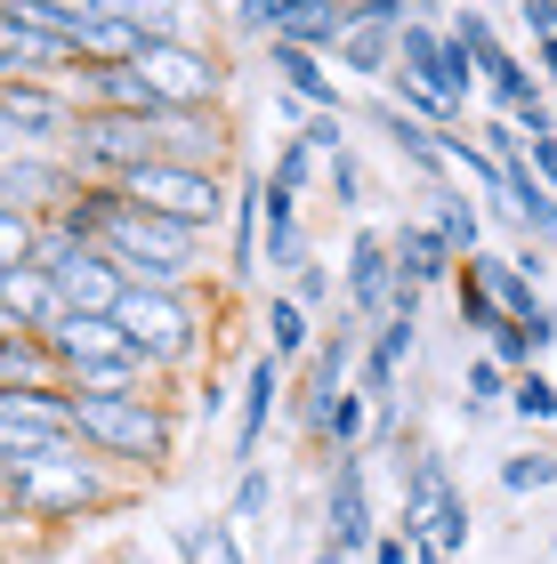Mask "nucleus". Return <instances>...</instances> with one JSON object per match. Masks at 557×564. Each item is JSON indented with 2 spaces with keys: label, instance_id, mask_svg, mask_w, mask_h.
Wrapping results in <instances>:
<instances>
[{
  "label": "nucleus",
  "instance_id": "obj_1",
  "mask_svg": "<svg viewBox=\"0 0 557 564\" xmlns=\"http://www.w3.org/2000/svg\"><path fill=\"white\" fill-rule=\"evenodd\" d=\"M97 250L146 282V291H194L202 267H211V235L202 226H179V218H154V210H138L130 194H121V210L97 226Z\"/></svg>",
  "mask_w": 557,
  "mask_h": 564
},
{
  "label": "nucleus",
  "instance_id": "obj_2",
  "mask_svg": "<svg viewBox=\"0 0 557 564\" xmlns=\"http://www.w3.org/2000/svg\"><path fill=\"white\" fill-rule=\"evenodd\" d=\"M73 435L97 459H121V468H146V476H162L179 459L170 395H73Z\"/></svg>",
  "mask_w": 557,
  "mask_h": 564
},
{
  "label": "nucleus",
  "instance_id": "obj_3",
  "mask_svg": "<svg viewBox=\"0 0 557 564\" xmlns=\"http://www.w3.org/2000/svg\"><path fill=\"white\" fill-rule=\"evenodd\" d=\"M114 323L130 330L138 364L154 379H179L194 371L202 355H211V315H202V282L194 291H146V282H130V299L114 306Z\"/></svg>",
  "mask_w": 557,
  "mask_h": 564
},
{
  "label": "nucleus",
  "instance_id": "obj_4",
  "mask_svg": "<svg viewBox=\"0 0 557 564\" xmlns=\"http://www.w3.org/2000/svg\"><path fill=\"white\" fill-rule=\"evenodd\" d=\"M106 468H114V459H97L89 444H57V452H41L33 468L0 476V492H9L17 517H33V524H65V517H89V508H106V500H114Z\"/></svg>",
  "mask_w": 557,
  "mask_h": 564
},
{
  "label": "nucleus",
  "instance_id": "obj_5",
  "mask_svg": "<svg viewBox=\"0 0 557 564\" xmlns=\"http://www.w3.org/2000/svg\"><path fill=\"white\" fill-rule=\"evenodd\" d=\"M396 476H404V517H396V532H413L420 549L461 556L469 549V500H461V484H452L444 452H396Z\"/></svg>",
  "mask_w": 557,
  "mask_h": 564
},
{
  "label": "nucleus",
  "instance_id": "obj_6",
  "mask_svg": "<svg viewBox=\"0 0 557 564\" xmlns=\"http://www.w3.org/2000/svg\"><path fill=\"white\" fill-rule=\"evenodd\" d=\"M138 73L154 82V97L170 113H218L226 89H235V65H226L218 41H146Z\"/></svg>",
  "mask_w": 557,
  "mask_h": 564
},
{
  "label": "nucleus",
  "instance_id": "obj_7",
  "mask_svg": "<svg viewBox=\"0 0 557 564\" xmlns=\"http://www.w3.org/2000/svg\"><path fill=\"white\" fill-rule=\"evenodd\" d=\"M65 162L82 170V186H121L130 170L162 162V138H154V121H146V113H97V106H82Z\"/></svg>",
  "mask_w": 557,
  "mask_h": 564
},
{
  "label": "nucleus",
  "instance_id": "obj_8",
  "mask_svg": "<svg viewBox=\"0 0 557 564\" xmlns=\"http://www.w3.org/2000/svg\"><path fill=\"white\" fill-rule=\"evenodd\" d=\"M121 194L138 202V210H154V218H179V226H226V210H235V177H218V170H186V162H146L121 177Z\"/></svg>",
  "mask_w": 557,
  "mask_h": 564
},
{
  "label": "nucleus",
  "instance_id": "obj_9",
  "mask_svg": "<svg viewBox=\"0 0 557 564\" xmlns=\"http://www.w3.org/2000/svg\"><path fill=\"white\" fill-rule=\"evenodd\" d=\"M33 267H49V274H57V291H65V306H73V315H114V306L130 299V274H121V267H114V259H106V250H97L89 235H73V226H57V218L41 226Z\"/></svg>",
  "mask_w": 557,
  "mask_h": 564
},
{
  "label": "nucleus",
  "instance_id": "obj_10",
  "mask_svg": "<svg viewBox=\"0 0 557 564\" xmlns=\"http://www.w3.org/2000/svg\"><path fill=\"white\" fill-rule=\"evenodd\" d=\"M57 444H82V435H73V395H65V388L0 395V476L33 468V459L57 452Z\"/></svg>",
  "mask_w": 557,
  "mask_h": 564
},
{
  "label": "nucleus",
  "instance_id": "obj_11",
  "mask_svg": "<svg viewBox=\"0 0 557 564\" xmlns=\"http://www.w3.org/2000/svg\"><path fill=\"white\" fill-rule=\"evenodd\" d=\"M82 106L57 82H9L0 89V153H65Z\"/></svg>",
  "mask_w": 557,
  "mask_h": 564
},
{
  "label": "nucleus",
  "instance_id": "obj_12",
  "mask_svg": "<svg viewBox=\"0 0 557 564\" xmlns=\"http://www.w3.org/2000/svg\"><path fill=\"white\" fill-rule=\"evenodd\" d=\"M73 194H82V170L65 162V153H0V202L24 218H65Z\"/></svg>",
  "mask_w": 557,
  "mask_h": 564
},
{
  "label": "nucleus",
  "instance_id": "obj_13",
  "mask_svg": "<svg viewBox=\"0 0 557 564\" xmlns=\"http://www.w3.org/2000/svg\"><path fill=\"white\" fill-rule=\"evenodd\" d=\"M372 452H332V484H323V541H340L347 556H372L379 517H372Z\"/></svg>",
  "mask_w": 557,
  "mask_h": 564
},
{
  "label": "nucleus",
  "instance_id": "obj_14",
  "mask_svg": "<svg viewBox=\"0 0 557 564\" xmlns=\"http://www.w3.org/2000/svg\"><path fill=\"white\" fill-rule=\"evenodd\" d=\"M396 242H388V226H356L347 235V259H340V299L356 306L364 323H379L396 306Z\"/></svg>",
  "mask_w": 557,
  "mask_h": 564
},
{
  "label": "nucleus",
  "instance_id": "obj_15",
  "mask_svg": "<svg viewBox=\"0 0 557 564\" xmlns=\"http://www.w3.org/2000/svg\"><path fill=\"white\" fill-rule=\"evenodd\" d=\"M283 395H291V364L275 347H259L250 371H243V395H235V468H259V435H267Z\"/></svg>",
  "mask_w": 557,
  "mask_h": 564
},
{
  "label": "nucleus",
  "instance_id": "obj_16",
  "mask_svg": "<svg viewBox=\"0 0 557 564\" xmlns=\"http://www.w3.org/2000/svg\"><path fill=\"white\" fill-rule=\"evenodd\" d=\"M267 73H275V89H291L299 106H315V113H356V106H347L340 65L323 57V48H299V41L275 33V41H267Z\"/></svg>",
  "mask_w": 557,
  "mask_h": 564
},
{
  "label": "nucleus",
  "instance_id": "obj_17",
  "mask_svg": "<svg viewBox=\"0 0 557 564\" xmlns=\"http://www.w3.org/2000/svg\"><path fill=\"white\" fill-rule=\"evenodd\" d=\"M356 121H372V130L388 138V153H396V162L420 177L428 194H437V186H452V162H444V145H437V130H428V121L396 113L388 97H364V106H356Z\"/></svg>",
  "mask_w": 557,
  "mask_h": 564
},
{
  "label": "nucleus",
  "instance_id": "obj_18",
  "mask_svg": "<svg viewBox=\"0 0 557 564\" xmlns=\"http://www.w3.org/2000/svg\"><path fill=\"white\" fill-rule=\"evenodd\" d=\"M388 242H396V274L413 282V291H452V274H461V250H452L428 218H396Z\"/></svg>",
  "mask_w": 557,
  "mask_h": 564
},
{
  "label": "nucleus",
  "instance_id": "obj_19",
  "mask_svg": "<svg viewBox=\"0 0 557 564\" xmlns=\"http://www.w3.org/2000/svg\"><path fill=\"white\" fill-rule=\"evenodd\" d=\"M259 235H267V170H243L235 177V210H226V282H250L259 274Z\"/></svg>",
  "mask_w": 557,
  "mask_h": 564
},
{
  "label": "nucleus",
  "instance_id": "obj_20",
  "mask_svg": "<svg viewBox=\"0 0 557 564\" xmlns=\"http://www.w3.org/2000/svg\"><path fill=\"white\" fill-rule=\"evenodd\" d=\"M65 291L49 267H0V323L9 330H57Z\"/></svg>",
  "mask_w": 557,
  "mask_h": 564
},
{
  "label": "nucleus",
  "instance_id": "obj_21",
  "mask_svg": "<svg viewBox=\"0 0 557 564\" xmlns=\"http://www.w3.org/2000/svg\"><path fill=\"white\" fill-rule=\"evenodd\" d=\"M49 347H57V371H82V364H114V355H138L130 330H121L114 315H57V330H49Z\"/></svg>",
  "mask_w": 557,
  "mask_h": 564
},
{
  "label": "nucleus",
  "instance_id": "obj_22",
  "mask_svg": "<svg viewBox=\"0 0 557 564\" xmlns=\"http://www.w3.org/2000/svg\"><path fill=\"white\" fill-rule=\"evenodd\" d=\"M24 388H65L57 347H49V330H9L0 323V395H24Z\"/></svg>",
  "mask_w": 557,
  "mask_h": 564
},
{
  "label": "nucleus",
  "instance_id": "obj_23",
  "mask_svg": "<svg viewBox=\"0 0 557 564\" xmlns=\"http://www.w3.org/2000/svg\"><path fill=\"white\" fill-rule=\"evenodd\" d=\"M259 323H267V347L275 355H283V364L299 371V364H308V355H315V339H323V323L308 315V306H299L291 291H283V282H275V291L259 299Z\"/></svg>",
  "mask_w": 557,
  "mask_h": 564
},
{
  "label": "nucleus",
  "instance_id": "obj_24",
  "mask_svg": "<svg viewBox=\"0 0 557 564\" xmlns=\"http://www.w3.org/2000/svg\"><path fill=\"white\" fill-rule=\"evenodd\" d=\"M428 202V226H437V235L452 242V250H461V259H476V250H485V210H476V194L461 186V177H452V186H437V194H420Z\"/></svg>",
  "mask_w": 557,
  "mask_h": 564
},
{
  "label": "nucleus",
  "instance_id": "obj_25",
  "mask_svg": "<svg viewBox=\"0 0 557 564\" xmlns=\"http://www.w3.org/2000/svg\"><path fill=\"white\" fill-rule=\"evenodd\" d=\"M332 65H340V82H372V89H388V82H396V33L347 24V41L332 48Z\"/></svg>",
  "mask_w": 557,
  "mask_h": 564
},
{
  "label": "nucleus",
  "instance_id": "obj_26",
  "mask_svg": "<svg viewBox=\"0 0 557 564\" xmlns=\"http://www.w3.org/2000/svg\"><path fill=\"white\" fill-rule=\"evenodd\" d=\"M476 73H485V97H493V113H517V106H534V97H542V73L525 65L510 41H493L485 57H476Z\"/></svg>",
  "mask_w": 557,
  "mask_h": 564
},
{
  "label": "nucleus",
  "instance_id": "obj_27",
  "mask_svg": "<svg viewBox=\"0 0 557 564\" xmlns=\"http://www.w3.org/2000/svg\"><path fill=\"white\" fill-rule=\"evenodd\" d=\"M65 395H162V379L138 364V355H114V364H82L65 371Z\"/></svg>",
  "mask_w": 557,
  "mask_h": 564
},
{
  "label": "nucleus",
  "instance_id": "obj_28",
  "mask_svg": "<svg viewBox=\"0 0 557 564\" xmlns=\"http://www.w3.org/2000/svg\"><path fill=\"white\" fill-rule=\"evenodd\" d=\"M347 24H356V0H299L291 9V24H283V41H299V48H332L347 41Z\"/></svg>",
  "mask_w": 557,
  "mask_h": 564
},
{
  "label": "nucleus",
  "instance_id": "obj_29",
  "mask_svg": "<svg viewBox=\"0 0 557 564\" xmlns=\"http://www.w3.org/2000/svg\"><path fill=\"white\" fill-rule=\"evenodd\" d=\"M476 274H485V291H493V306H501L510 323H525V315L542 306V282L525 274V267H510V250H476Z\"/></svg>",
  "mask_w": 557,
  "mask_h": 564
},
{
  "label": "nucleus",
  "instance_id": "obj_30",
  "mask_svg": "<svg viewBox=\"0 0 557 564\" xmlns=\"http://www.w3.org/2000/svg\"><path fill=\"white\" fill-rule=\"evenodd\" d=\"M510 388H517V371H501L485 347L469 355V388H461V412L469 420H493V412H510Z\"/></svg>",
  "mask_w": 557,
  "mask_h": 564
},
{
  "label": "nucleus",
  "instance_id": "obj_31",
  "mask_svg": "<svg viewBox=\"0 0 557 564\" xmlns=\"http://www.w3.org/2000/svg\"><path fill=\"white\" fill-rule=\"evenodd\" d=\"M452 306H461V330L469 339H493L501 323V306H493V291H485V274H476V259H461V274H452Z\"/></svg>",
  "mask_w": 557,
  "mask_h": 564
},
{
  "label": "nucleus",
  "instance_id": "obj_32",
  "mask_svg": "<svg viewBox=\"0 0 557 564\" xmlns=\"http://www.w3.org/2000/svg\"><path fill=\"white\" fill-rule=\"evenodd\" d=\"M323 170H332V162H323V153L308 145V138H275V162H267V177H275V186H291V194H315L323 186Z\"/></svg>",
  "mask_w": 557,
  "mask_h": 564
},
{
  "label": "nucleus",
  "instance_id": "obj_33",
  "mask_svg": "<svg viewBox=\"0 0 557 564\" xmlns=\"http://www.w3.org/2000/svg\"><path fill=\"white\" fill-rule=\"evenodd\" d=\"M510 412L525 420V427H557V371H517V388H510Z\"/></svg>",
  "mask_w": 557,
  "mask_h": 564
},
{
  "label": "nucleus",
  "instance_id": "obj_34",
  "mask_svg": "<svg viewBox=\"0 0 557 564\" xmlns=\"http://www.w3.org/2000/svg\"><path fill=\"white\" fill-rule=\"evenodd\" d=\"M549 484H557V452L534 444V452H510V459H501V492L525 500V492H549Z\"/></svg>",
  "mask_w": 557,
  "mask_h": 564
},
{
  "label": "nucleus",
  "instance_id": "obj_35",
  "mask_svg": "<svg viewBox=\"0 0 557 564\" xmlns=\"http://www.w3.org/2000/svg\"><path fill=\"white\" fill-rule=\"evenodd\" d=\"M226 517H235V524H267V517H275V476H267V468H243Z\"/></svg>",
  "mask_w": 557,
  "mask_h": 564
},
{
  "label": "nucleus",
  "instance_id": "obj_36",
  "mask_svg": "<svg viewBox=\"0 0 557 564\" xmlns=\"http://www.w3.org/2000/svg\"><path fill=\"white\" fill-rule=\"evenodd\" d=\"M291 9H299V0H235V33L267 48V41H275V33L291 24Z\"/></svg>",
  "mask_w": 557,
  "mask_h": 564
},
{
  "label": "nucleus",
  "instance_id": "obj_37",
  "mask_svg": "<svg viewBox=\"0 0 557 564\" xmlns=\"http://www.w3.org/2000/svg\"><path fill=\"white\" fill-rule=\"evenodd\" d=\"M283 291H291L299 306H308V315H332V306H340V274L323 267V259H308V267H299V274L283 282Z\"/></svg>",
  "mask_w": 557,
  "mask_h": 564
},
{
  "label": "nucleus",
  "instance_id": "obj_38",
  "mask_svg": "<svg viewBox=\"0 0 557 564\" xmlns=\"http://www.w3.org/2000/svg\"><path fill=\"white\" fill-rule=\"evenodd\" d=\"M323 194H332V210H347V218H356L364 202H372V186H364V162H356V153H340V162L323 170Z\"/></svg>",
  "mask_w": 557,
  "mask_h": 564
},
{
  "label": "nucleus",
  "instance_id": "obj_39",
  "mask_svg": "<svg viewBox=\"0 0 557 564\" xmlns=\"http://www.w3.org/2000/svg\"><path fill=\"white\" fill-rule=\"evenodd\" d=\"M485 355H493L501 371H534L542 364V347H534V330H525V323H501L493 339H485Z\"/></svg>",
  "mask_w": 557,
  "mask_h": 564
},
{
  "label": "nucleus",
  "instance_id": "obj_40",
  "mask_svg": "<svg viewBox=\"0 0 557 564\" xmlns=\"http://www.w3.org/2000/svg\"><path fill=\"white\" fill-rule=\"evenodd\" d=\"M33 250H41V218L0 210V267H33Z\"/></svg>",
  "mask_w": 557,
  "mask_h": 564
},
{
  "label": "nucleus",
  "instance_id": "obj_41",
  "mask_svg": "<svg viewBox=\"0 0 557 564\" xmlns=\"http://www.w3.org/2000/svg\"><path fill=\"white\" fill-rule=\"evenodd\" d=\"M299 138H308V145L323 153V162H340V153H356V113H315Z\"/></svg>",
  "mask_w": 557,
  "mask_h": 564
},
{
  "label": "nucleus",
  "instance_id": "obj_42",
  "mask_svg": "<svg viewBox=\"0 0 557 564\" xmlns=\"http://www.w3.org/2000/svg\"><path fill=\"white\" fill-rule=\"evenodd\" d=\"M476 138H485V153H493L501 170H517V162H525V130H517L510 113H485V121H476Z\"/></svg>",
  "mask_w": 557,
  "mask_h": 564
},
{
  "label": "nucleus",
  "instance_id": "obj_43",
  "mask_svg": "<svg viewBox=\"0 0 557 564\" xmlns=\"http://www.w3.org/2000/svg\"><path fill=\"white\" fill-rule=\"evenodd\" d=\"M444 33L461 41L469 57H485V48L501 41V33H493V9H452V17H444Z\"/></svg>",
  "mask_w": 557,
  "mask_h": 564
},
{
  "label": "nucleus",
  "instance_id": "obj_44",
  "mask_svg": "<svg viewBox=\"0 0 557 564\" xmlns=\"http://www.w3.org/2000/svg\"><path fill=\"white\" fill-rule=\"evenodd\" d=\"M130 564H194V549H186V532H138Z\"/></svg>",
  "mask_w": 557,
  "mask_h": 564
},
{
  "label": "nucleus",
  "instance_id": "obj_45",
  "mask_svg": "<svg viewBox=\"0 0 557 564\" xmlns=\"http://www.w3.org/2000/svg\"><path fill=\"white\" fill-rule=\"evenodd\" d=\"M510 121H517V130H525V145H534V138H557V106H549V89L534 97V106H517Z\"/></svg>",
  "mask_w": 557,
  "mask_h": 564
},
{
  "label": "nucleus",
  "instance_id": "obj_46",
  "mask_svg": "<svg viewBox=\"0 0 557 564\" xmlns=\"http://www.w3.org/2000/svg\"><path fill=\"white\" fill-rule=\"evenodd\" d=\"M510 9H517V24H525L534 41H549V33H557V0H510Z\"/></svg>",
  "mask_w": 557,
  "mask_h": 564
},
{
  "label": "nucleus",
  "instance_id": "obj_47",
  "mask_svg": "<svg viewBox=\"0 0 557 564\" xmlns=\"http://www.w3.org/2000/svg\"><path fill=\"white\" fill-rule=\"evenodd\" d=\"M364 564H413V532H396V524H379V541Z\"/></svg>",
  "mask_w": 557,
  "mask_h": 564
},
{
  "label": "nucleus",
  "instance_id": "obj_48",
  "mask_svg": "<svg viewBox=\"0 0 557 564\" xmlns=\"http://www.w3.org/2000/svg\"><path fill=\"white\" fill-rule=\"evenodd\" d=\"M549 259H557V250H549V242H525V235H517V250H510V267H525L534 282L549 274Z\"/></svg>",
  "mask_w": 557,
  "mask_h": 564
},
{
  "label": "nucleus",
  "instance_id": "obj_49",
  "mask_svg": "<svg viewBox=\"0 0 557 564\" xmlns=\"http://www.w3.org/2000/svg\"><path fill=\"white\" fill-rule=\"evenodd\" d=\"M525 170H534L542 186H557V138H534V145H525Z\"/></svg>",
  "mask_w": 557,
  "mask_h": 564
},
{
  "label": "nucleus",
  "instance_id": "obj_50",
  "mask_svg": "<svg viewBox=\"0 0 557 564\" xmlns=\"http://www.w3.org/2000/svg\"><path fill=\"white\" fill-rule=\"evenodd\" d=\"M525 330H534V347L549 355V347H557V306L542 299V306H534V315H525Z\"/></svg>",
  "mask_w": 557,
  "mask_h": 564
},
{
  "label": "nucleus",
  "instance_id": "obj_51",
  "mask_svg": "<svg viewBox=\"0 0 557 564\" xmlns=\"http://www.w3.org/2000/svg\"><path fill=\"white\" fill-rule=\"evenodd\" d=\"M534 73H542V89H557V33L534 41Z\"/></svg>",
  "mask_w": 557,
  "mask_h": 564
},
{
  "label": "nucleus",
  "instance_id": "obj_52",
  "mask_svg": "<svg viewBox=\"0 0 557 564\" xmlns=\"http://www.w3.org/2000/svg\"><path fill=\"white\" fill-rule=\"evenodd\" d=\"M194 412H202V420H218V412H226V388H218V379H202V395H194Z\"/></svg>",
  "mask_w": 557,
  "mask_h": 564
},
{
  "label": "nucleus",
  "instance_id": "obj_53",
  "mask_svg": "<svg viewBox=\"0 0 557 564\" xmlns=\"http://www.w3.org/2000/svg\"><path fill=\"white\" fill-rule=\"evenodd\" d=\"M308 564H347V549H340V541H315V556H308Z\"/></svg>",
  "mask_w": 557,
  "mask_h": 564
},
{
  "label": "nucleus",
  "instance_id": "obj_54",
  "mask_svg": "<svg viewBox=\"0 0 557 564\" xmlns=\"http://www.w3.org/2000/svg\"><path fill=\"white\" fill-rule=\"evenodd\" d=\"M413 564H452V556H444V549H420V541H413Z\"/></svg>",
  "mask_w": 557,
  "mask_h": 564
},
{
  "label": "nucleus",
  "instance_id": "obj_55",
  "mask_svg": "<svg viewBox=\"0 0 557 564\" xmlns=\"http://www.w3.org/2000/svg\"><path fill=\"white\" fill-rule=\"evenodd\" d=\"M549 556H557V532H549Z\"/></svg>",
  "mask_w": 557,
  "mask_h": 564
},
{
  "label": "nucleus",
  "instance_id": "obj_56",
  "mask_svg": "<svg viewBox=\"0 0 557 564\" xmlns=\"http://www.w3.org/2000/svg\"><path fill=\"white\" fill-rule=\"evenodd\" d=\"M0 564H9V549H0Z\"/></svg>",
  "mask_w": 557,
  "mask_h": 564
}]
</instances>
